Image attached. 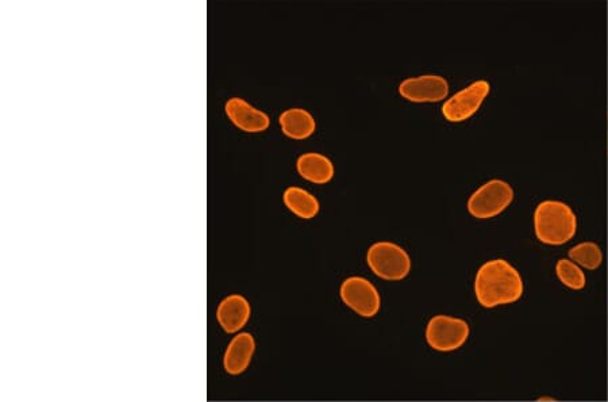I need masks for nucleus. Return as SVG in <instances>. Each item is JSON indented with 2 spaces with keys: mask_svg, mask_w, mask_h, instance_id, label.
Wrapping results in <instances>:
<instances>
[{
  "mask_svg": "<svg viewBox=\"0 0 608 402\" xmlns=\"http://www.w3.org/2000/svg\"><path fill=\"white\" fill-rule=\"evenodd\" d=\"M513 201V187L500 179H492L469 197L467 208L471 216L479 220H488L503 213Z\"/></svg>",
  "mask_w": 608,
  "mask_h": 402,
  "instance_id": "20e7f679",
  "label": "nucleus"
},
{
  "mask_svg": "<svg viewBox=\"0 0 608 402\" xmlns=\"http://www.w3.org/2000/svg\"><path fill=\"white\" fill-rule=\"evenodd\" d=\"M279 125L282 132L292 140H306L313 136L317 129V122L309 111L294 107L283 111L279 116Z\"/></svg>",
  "mask_w": 608,
  "mask_h": 402,
  "instance_id": "ddd939ff",
  "label": "nucleus"
},
{
  "mask_svg": "<svg viewBox=\"0 0 608 402\" xmlns=\"http://www.w3.org/2000/svg\"><path fill=\"white\" fill-rule=\"evenodd\" d=\"M569 258H571L572 262L587 268V270H596L603 262L602 250H600L598 244L591 243V241L573 247L569 251Z\"/></svg>",
  "mask_w": 608,
  "mask_h": 402,
  "instance_id": "2eb2a0df",
  "label": "nucleus"
},
{
  "mask_svg": "<svg viewBox=\"0 0 608 402\" xmlns=\"http://www.w3.org/2000/svg\"><path fill=\"white\" fill-rule=\"evenodd\" d=\"M467 321L440 315L433 317L426 328V340L436 351L450 352L463 347L469 338Z\"/></svg>",
  "mask_w": 608,
  "mask_h": 402,
  "instance_id": "39448f33",
  "label": "nucleus"
},
{
  "mask_svg": "<svg viewBox=\"0 0 608 402\" xmlns=\"http://www.w3.org/2000/svg\"><path fill=\"white\" fill-rule=\"evenodd\" d=\"M400 97L414 103H437L449 94L448 80L440 75H422L399 84Z\"/></svg>",
  "mask_w": 608,
  "mask_h": 402,
  "instance_id": "6e6552de",
  "label": "nucleus"
},
{
  "mask_svg": "<svg viewBox=\"0 0 608 402\" xmlns=\"http://www.w3.org/2000/svg\"><path fill=\"white\" fill-rule=\"evenodd\" d=\"M283 202L291 213L302 220H313L319 213L318 199L300 187H287L283 193Z\"/></svg>",
  "mask_w": 608,
  "mask_h": 402,
  "instance_id": "4468645a",
  "label": "nucleus"
},
{
  "mask_svg": "<svg viewBox=\"0 0 608 402\" xmlns=\"http://www.w3.org/2000/svg\"><path fill=\"white\" fill-rule=\"evenodd\" d=\"M557 277L564 286L572 290H581L586 287L587 279L583 270L575 262L568 259H561L556 266Z\"/></svg>",
  "mask_w": 608,
  "mask_h": 402,
  "instance_id": "dca6fc26",
  "label": "nucleus"
},
{
  "mask_svg": "<svg viewBox=\"0 0 608 402\" xmlns=\"http://www.w3.org/2000/svg\"><path fill=\"white\" fill-rule=\"evenodd\" d=\"M490 90L491 86L487 80H477V82L469 84L464 90L446 99L441 109L442 116L453 124L469 120L479 111L484 99L490 94Z\"/></svg>",
  "mask_w": 608,
  "mask_h": 402,
  "instance_id": "423d86ee",
  "label": "nucleus"
},
{
  "mask_svg": "<svg viewBox=\"0 0 608 402\" xmlns=\"http://www.w3.org/2000/svg\"><path fill=\"white\" fill-rule=\"evenodd\" d=\"M225 113L232 124L245 133L265 132L271 125L267 113L242 98H230L226 102Z\"/></svg>",
  "mask_w": 608,
  "mask_h": 402,
  "instance_id": "1a4fd4ad",
  "label": "nucleus"
},
{
  "mask_svg": "<svg viewBox=\"0 0 608 402\" xmlns=\"http://www.w3.org/2000/svg\"><path fill=\"white\" fill-rule=\"evenodd\" d=\"M296 171L303 179L315 185H326L334 176L332 160L317 152L300 155L296 160Z\"/></svg>",
  "mask_w": 608,
  "mask_h": 402,
  "instance_id": "f8f14e48",
  "label": "nucleus"
},
{
  "mask_svg": "<svg viewBox=\"0 0 608 402\" xmlns=\"http://www.w3.org/2000/svg\"><path fill=\"white\" fill-rule=\"evenodd\" d=\"M255 350V338L248 332L238 333L226 348L225 356H223V369L230 375L245 373L252 362Z\"/></svg>",
  "mask_w": 608,
  "mask_h": 402,
  "instance_id": "9b49d317",
  "label": "nucleus"
},
{
  "mask_svg": "<svg viewBox=\"0 0 608 402\" xmlns=\"http://www.w3.org/2000/svg\"><path fill=\"white\" fill-rule=\"evenodd\" d=\"M523 289L521 274L507 260H488L477 271L475 294L483 308L513 304L522 297Z\"/></svg>",
  "mask_w": 608,
  "mask_h": 402,
  "instance_id": "f257e3e1",
  "label": "nucleus"
},
{
  "mask_svg": "<svg viewBox=\"0 0 608 402\" xmlns=\"http://www.w3.org/2000/svg\"><path fill=\"white\" fill-rule=\"evenodd\" d=\"M372 273L384 281H402L410 274L411 259L406 250L391 241H377L367 252Z\"/></svg>",
  "mask_w": 608,
  "mask_h": 402,
  "instance_id": "7ed1b4c3",
  "label": "nucleus"
},
{
  "mask_svg": "<svg viewBox=\"0 0 608 402\" xmlns=\"http://www.w3.org/2000/svg\"><path fill=\"white\" fill-rule=\"evenodd\" d=\"M534 231L541 243L548 245L568 243L577 232L576 214L564 202H541L534 212Z\"/></svg>",
  "mask_w": 608,
  "mask_h": 402,
  "instance_id": "f03ea898",
  "label": "nucleus"
},
{
  "mask_svg": "<svg viewBox=\"0 0 608 402\" xmlns=\"http://www.w3.org/2000/svg\"><path fill=\"white\" fill-rule=\"evenodd\" d=\"M252 308L241 294H230L219 302L217 321L226 333H237L245 327L250 319Z\"/></svg>",
  "mask_w": 608,
  "mask_h": 402,
  "instance_id": "9d476101",
  "label": "nucleus"
},
{
  "mask_svg": "<svg viewBox=\"0 0 608 402\" xmlns=\"http://www.w3.org/2000/svg\"><path fill=\"white\" fill-rule=\"evenodd\" d=\"M341 300L357 315L371 319L379 313L382 298L373 283L361 277H350L340 287Z\"/></svg>",
  "mask_w": 608,
  "mask_h": 402,
  "instance_id": "0eeeda50",
  "label": "nucleus"
}]
</instances>
